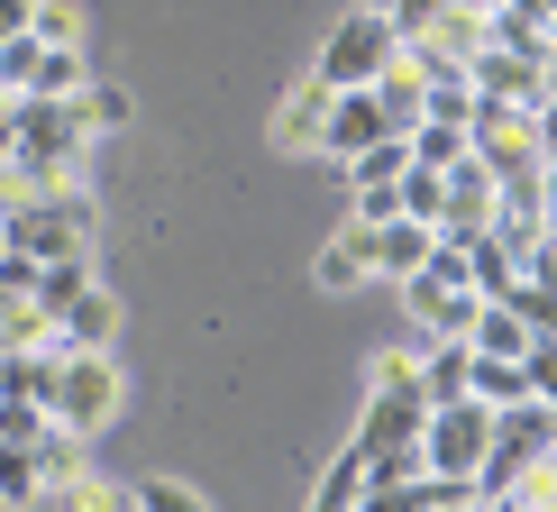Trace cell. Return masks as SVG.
Here are the masks:
<instances>
[{
    "label": "cell",
    "mask_w": 557,
    "mask_h": 512,
    "mask_svg": "<svg viewBox=\"0 0 557 512\" xmlns=\"http://www.w3.org/2000/svg\"><path fill=\"white\" fill-rule=\"evenodd\" d=\"M548 439H557V412L548 403H503L494 412V430H484V458H475V503H494V495H512L521 476H540L548 467Z\"/></svg>",
    "instance_id": "1"
},
{
    "label": "cell",
    "mask_w": 557,
    "mask_h": 512,
    "mask_svg": "<svg viewBox=\"0 0 557 512\" xmlns=\"http://www.w3.org/2000/svg\"><path fill=\"white\" fill-rule=\"evenodd\" d=\"M110 412H120V366H110V348L55 357V376H46V422L91 439V430H110Z\"/></svg>",
    "instance_id": "3"
},
{
    "label": "cell",
    "mask_w": 557,
    "mask_h": 512,
    "mask_svg": "<svg viewBox=\"0 0 557 512\" xmlns=\"http://www.w3.org/2000/svg\"><path fill=\"white\" fill-rule=\"evenodd\" d=\"M91 129L74 110V92L64 101H46V92H10V156H37V166H83Z\"/></svg>",
    "instance_id": "4"
},
{
    "label": "cell",
    "mask_w": 557,
    "mask_h": 512,
    "mask_svg": "<svg viewBox=\"0 0 557 512\" xmlns=\"http://www.w3.org/2000/svg\"><path fill=\"white\" fill-rule=\"evenodd\" d=\"M320 110H330V83H320V74H301V83L284 92V110H274V147H284V156L320 147Z\"/></svg>",
    "instance_id": "13"
},
{
    "label": "cell",
    "mask_w": 557,
    "mask_h": 512,
    "mask_svg": "<svg viewBox=\"0 0 557 512\" xmlns=\"http://www.w3.org/2000/svg\"><path fill=\"white\" fill-rule=\"evenodd\" d=\"M484 220H494V174H484L475 156L438 166V239H475Z\"/></svg>",
    "instance_id": "9"
},
{
    "label": "cell",
    "mask_w": 557,
    "mask_h": 512,
    "mask_svg": "<svg viewBox=\"0 0 557 512\" xmlns=\"http://www.w3.org/2000/svg\"><path fill=\"white\" fill-rule=\"evenodd\" d=\"M467 92H475V101H530V110H557L548 64L512 56V46H475V56H467Z\"/></svg>",
    "instance_id": "7"
},
{
    "label": "cell",
    "mask_w": 557,
    "mask_h": 512,
    "mask_svg": "<svg viewBox=\"0 0 557 512\" xmlns=\"http://www.w3.org/2000/svg\"><path fill=\"white\" fill-rule=\"evenodd\" d=\"M393 46H403V28H393L384 10H347L338 28H330V46H320V64H311V74L330 83V92H347V83H375L384 64H393Z\"/></svg>",
    "instance_id": "5"
},
{
    "label": "cell",
    "mask_w": 557,
    "mask_h": 512,
    "mask_svg": "<svg viewBox=\"0 0 557 512\" xmlns=\"http://www.w3.org/2000/svg\"><path fill=\"white\" fill-rule=\"evenodd\" d=\"M110 339H120V302H110V284H83L55 320H46V348H55V357H74V348H110Z\"/></svg>",
    "instance_id": "11"
},
{
    "label": "cell",
    "mask_w": 557,
    "mask_h": 512,
    "mask_svg": "<svg viewBox=\"0 0 557 512\" xmlns=\"http://www.w3.org/2000/svg\"><path fill=\"white\" fill-rule=\"evenodd\" d=\"M484 430H494V403H475V393L430 403V412H421V467H430V476H475Z\"/></svg>",
    "instance_id": "6"
},
{
    "label": "cell",
    "mask_w": 557,
    "mask_h": 512,
    "mask_svg": "<svg viewBox=\"0 0 557 512\" xmlns=\"http://www.w3.org/2000/svg\"><path fill=\"white\" fill-rule=\"evenodd\" d=\"M366 229V275H384V284H403V275H421V256L438 247V229L430 220H357Z\"/></svg>",
    "instance_id": "10"
},
{
    "label": "cell",
    "mask_w": 557,
    "mask_h": 512,
    "mask_svg": "<svg viewBox=\"0 0 557 512\" xmlns=\"http://www.w3.org/2000/svg\"><path fill=\"white\" fill-rule=\"evenodd\" d=\"M128 495H137V512H211V503L193 495V485H174V476H137Z\"/></svg>",
    "instance_id": "19"
},
{
    "label": "cell",
    "mask_w": 557,
    "mask_h": 512,
    "mask_svg": "<svg viewBox=\"0 0 557 512\" xmlns=\"http://www.w3.org/2000/svg\"><path fill=\"white\" fill-rule=\"evenodd\" d=\"M28 37H46V46H83V10H74V0H37V10H28Z\"/></svg>",
    "instance_id": "18"
},
{
    "label": "cell",
    "mask_w": 557,
    "mask_h": 512,
    "mask_svg": "<svg viewBox=\"0 0 557 512\" xmlns=\"http://www.w3.org/2000/svg\"><path fill=\"white\" fill-rule=\"evenodd\" d=\"M357 485H366V467H357V449H347L338 467L320 476V495H311V512H357Z\"/></svg>",
    "instance_id": "20"
},
{
    "label": "cell",
    "mask_w": 557,
    "mask_h": 512,
    "mask_svg": "<svg viewBox=\"0 0 557 512\" xmlns=\"http://www.w3.org/2000/svg\"><path fill=\"white\" fill-rule=\"evenodd\" d=\"M357 10H384V19H393V0H357Z\"/></svg>",
    "instance_id": "23"
},
{
    "label": "cell",
    "mask_w": 557,
    "mask_h": 512,
    "mask_svg": "<svg viewBox=\"0 0 557 512\" xmlns=\"http://www.w3.org/2000/svg\"><path fill=\"white\" fill-rule=\"evenodd\" d=\"M403 166H411L403 137H375V147L347 156V193H357V220H393V211H403Z\"/></svg>",
    "instance_id": "8"
},
{
    "label": "cell",
    "mask_w": 557,
    "mask_h": 512,
    "mask_svg": "<svg viewBox=\"0 0 557 512\" xmlns=\"http://www.w3.org/2000/svg\"><path fill=\"white\" fill-rule=\"evenodd\" d=\"M91 193L83 183H55V193H28V202H10L0 211V247H18V256H74L91 247Z\"/></svg>",
    "instance_id": "2"
},
{
    "label": "cell",
    "mask_w": 557,
    "mask_h": 512,
    "mask_svg": "<svg viewBox=\"0 0 557 512\" xmlns=\"http://www.w3.org/2000/svg\"><path fill=\"white\" fill-rule=\"evenodd\" d=\"M438 10H448V0H393V28H403V37H421Z\"/></svg>",
    "instance_id": "21"
},
{
    "label": "cell",
    "mask_w": 557,
    "mask_h": 512,
    "mask_svg": "<svg viewBox=\"0 0 557 512\" xmlns=\"http://www.w3.org/2000/svg\"><path fill=\"white\" fill-rule=\"evenodd\" d=\"M311 275H320V293H357V284H366V229H338V239L320 247Z\"/></svg>",
    "instance_id": "14"
},
{
    "label": "cell",
    "mask_w": 557,
    "mask_h": 512,
    "mask_svg": "<svg viewBox=\"0 0 557 512\" xmlns=\"http://www.w3.org/2000/svg\"><path fill=\"white\" fill-rule=\"evenodd\" d=\"M375 137H393V129H384V110H375V92H366V83L330 92V110H320V147H330L338 166H347V156L375 147Z\"/></svg>",
    "instance_id": "12"
},
{
    "label": "cell",
    "mask_w": 557,
    "mask_h": 512,
    "mask_svg": "<svg viewBox=\"0 0 557 512\" xmlns=\"http://www.w3.org/2000/svg\"><path fill=\"white\" fill-rule=\"evenodd\" d=\"M74 110H83V129H91V137H120V129L137 120V101H128L120 83H83V92H74Z\"/></svg>",
    "instance_id": "15"
},
{
    "label": "cell",
    "mask_w": 557,
    "mask_h": 512,
    "mask_svg": "<svg viewBox=\"0 0 557 512\" xmlns=\"http://www.w3.org/2000/svg\"><path fill=\"white\" fill-rule=\"evenodd\" d=\"M403 147H411V166H457L467 156V120H421Z\"/></svg>",
    "instance_id": "16"
},
{
    "label": "cell",
    "mask_w": 557,
    "mask_h": 512,
    "mask_svg": "<svg viewBox=\"0 0 557 512\" xmlns=\"http://www.w3.org/2000/svg\"><path fill=\"white\" fill-rule=\"evenodd\" d=\"M46 495V467H37V449H0V503L10 512H28Z\"/></svg>",
    "instance_id": "17"
},
{
    "label": "cell",
    "mask_w": 557,
    "mask_h": 512,
    "mask_svg": "<svg viewBox=\"0 0 557 512\" xmlns=\"http://www.w3.org/2000/svg\"><path fill=\"white\" fill-rule=\"evenodd\" d=\"M28 10H37V0H0V37H18V28H28Z\"/></svg>",
    "instance_id": "22"
}]
</instances>
